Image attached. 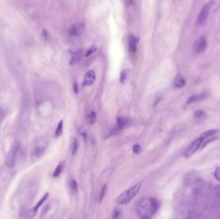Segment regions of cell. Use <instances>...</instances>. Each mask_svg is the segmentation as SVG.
Here are the masks:
<instances>
[{"label":"cell","mask_w":220,"mask_h":219,"mask_svg":"<svg viewBox=\"0 0 220 219\" xmlns=\"http://www.w3.org/2000/svg\"><path fill=\"white\" fill-rule=\"evenodd\" d=\"M160 203L156 199L151 197L142 198L137 206V212L142 218H150L159 209Z\"/></svg>","instance_id":"6da1fadb"},{"label":"cell","mask_w":220,"mask_h":219,"mask_svg":"<svg viewBox=\"0 0 220 219\" xmlns=\"http://www.w3.org/2000/svg\"><path fill=\"white\" fill-rule=\"evenodd\" d=\"M36 190L37 186L35 182L26 181L23 183L21 188H19L18 192L15 195V199H14L17 205L20 206V208H24L29 204L36 194Z\"/></svg>","instance_id":"7a4b0ae2"},{"label":"cell","mask_w":220,"mask_h":219,"mask_svg":"<svg viewBox=\"0 0 220 219\" xmlns=\"http://www.w3.org/2000/svg\"><path fill=\"white\" fill-rule=\"evenodd\" d=\"M48 147V142L45 138H39L35 141L34 146L31 152V158L34 161L40 159L45 153Z\"/></svg>","instance_id":"3957f363"},{"label":"cell","mask_w":220,"mask_h":219,"mask_svg":"<svg viewBox=\"0 0 220 219\" xmlns=\"http://www.w3.org/2000/svg\"><path fill=\"white\" fill-rule=\"evenodd\" d=\"M142 186V182H139L128 190L119 195L117 199V202L120 204H126L129 203L132 199L136 196Z\"/></svg>","instance_id":"277c9868"},{"label":"cell","mask_w":220,"mask_h":219,"mask_svg":"<svg viewBox=\"0 0 220 219\" xmlns=\"http://www.w3.org/2000/svg\"><path fill=\"white\" fill-rule=\"evenodd\" d=\"M21 151V144L18 141L15 140L12 145L7 155L6 165L9 168H14L15 165L19 152Z\"/></svg>","instance_id":"5b68a950"},{"label":"cell","mask_w":220,"mask_h":219,"mask_svg":"<svg viewBox=\"0 0 220 219\" xmlns=\"http://www.w3.org/2000/svg\"><path fill=\"white\" fill-rule=\"evenodd\" d=\"M30 103L29 100L25 99L23 101L21 108L19 116V125L21 128H25L28 126L29 115H30Z\"/></svg>","instance_id":"8992f818"},{"label":"cell","mask_w":220,"mask_h":219,"mask_svg":"<svg viewBox=\"0 0 220 219\" xmlns=\"http://www.w3.org/2000/svg\"><path fill=\"white\" fill-rule=\"evenodd\" d=\"M49 197V193H46L44 195V196L42 197L41 200H39L36 205L35 206L34 208L29 209V210H22L20 213H19V217L23 218H32L35 217L36 215L38 210L39 209L40 207L42 205V204L46 201V199H48Z\"/></svg>","instance_id":"52a82bcc"},{"label":"cell","mask_w":220,"mask_h":219,"mask_svg":"<svg viewBox=\"0 0 220 219\" xmlns=\"http://www.w3.org/2000/svg\"><path fill=\"white\" fill-rule=\"evenodd\" d=\"M204 142V139L202 138L199 137L198 138L195 139L194 142L192 143L191 146L188 148L187 151L185 152L184 156L186 158H189L191 157V156L194 154L195 152H196L198 150L201 148V147L202 145V143Z\"/></svg>","instance_id":"ba28073f"},{"label":"cell","mask_w":220,"mask_h":219,"mask_svg":"<svg viewBox=\"0 0 220 219\" xmlns=\"http://www.w3.org/2000/svg\"><path fill=\"white\" fill-rule=\"evenodd\" d=\"M210 11V4H207L205 5L200 11V12L198 15V18L196 20V25L198 26L203 25L206 22L207 18H208Z\"/></svg>","instance_id":"9c48e42d"},{"label":"cell","mask_w":220,"mask_h":219,"mask_svg":"<svg viewBox=\"0 0 220 219\" xmlns=\"http://www.w3.org/2000/svg\"><path fill=\"white\" fill-rule=\"evenodd\" d=\"M207 46V42L206 39L202 37L194 42L193 45V51L195 53H201L206 49Z\"/></svg>","instance_id":"30bf717a"},{"label":"cell","mask_w":220,"mask_h":219,"mask_svg":"<svg viewBox=\"0 0 220 219\" xmlns=\"http://www.w3.org/2000/svg\"><path fill=\"white\" fill-rule=\"evenodd\" d=\"M84 28V23H77L71 26L70 29H69V33L75 36H79V35L83 32Z\"/></svg>","instance_id":"8fae6325"},{"label":"cell","mask_w":220,"mask_h":219,"mask_svg":"<svg viewBox=\"0 0 220 219\" xmlns=\"http://www.w3.org/2000/svg\"><path fill=\"white\" fill-rule=\"evenodd\" d=\"M138 39L134 36H130L128 39V45L129 50L130 52L135 53L137 51V44H138Z\"/></svg>","instance_id":"7c38bea8"},{"label":"cell","mask_w":220,"mask_h":219,"mask_svg":"<svg viewBox=\"0 0 220 219\" xmlns=\"http://www.w3.org/2000/svg\"><path fill=\"white\" fill-rule=\"evenodd\" d=\"M95 80V73L92 71V70H90V71L88 72L85 75L84 78V85H91L93 84V83L94 82Z\"/></svg>","instance_id":"4fadbf2b"},{"label":"cell","mask_w":220,"mask_h":219,"mask_svg":"<svg viewBox=\"0 0 220 219\" xmlns=\"http://www.w3.org/2000/svg\"><path fill=\"white\" fill-rule=\"evenodd\" d=\"M130 123V120L127 118H122V117H118L117 118V127L120 130L127 127Z\"/></svg>","instance_id":"5bb4252c"},{"label":"cell","mask_w":220,"mask_h":219,"mask_svg":"<svg viewBox=\"0 0 220 219\" xmlns=\"http://www.w3.org/2000/svg\"><path fill=\"white\" fill-rule=\"evenodd\" d=\"M83 51L82 50H77V52L73 53V56L71 58L70 63L69 64H70L71 65L77 64V62H79L81 60V58H82L83 57Z\"/></svg>","instance_id":"9a60e30c"},{"label":"cell","mask_w":220,"mask_h":219,"mask_svg":"<svg viewBox=\"0 0 220 219\" xmlns=\"http://www.w3.org/2000/svg\"><path fill=\"white\" fill-rule=\"evenodd\" d=\"M186 84V80L181 75L177 76L174 82V85L176 88H181L185 86Z\"/></svg>","instance_id":"2e32d148"},{"label":"cell","mask_w":220,"mask_h":219,"mask_svg":"<svg viewBox=\"0 0 220 219\" xmlns=\"http://www.w3.org/2000/svg\"><path fill=\"white\" fill-rule=\"evenodd\" d=\"M205 94H202V95H192L191 97L189 98V99L187 100V104H192L193 102H195V101H197L198 100H203L205 98Z\"/></svg>","instance_id":"e0dca14e"},{"label":"cell","mask_w":220,"mask_h":219,"mask_svg":"<svg viewBox=\"0 0 220 219\" xmlns=\"http://www.w3.org/2000/svg\"><path fill=\"white\" fill-rule=\"evenodd\" d=\"M217 132H218V130L207 131L206 132H204L203 134H202L200 136V138H203L205 140V139H207L208 138H209V137L214 135L216 133H217Z\"/></svg>","instance_id":"ac0fdd59"},{"label":"cell","mask_w":220,"mask_h":219,"mask_svg":"<svg viewBox=\"0 0 220 219\" xmlns=\"http://www.w3.org/2000/svg\"><path fill=\"white\" fill-rule=\"evenodd\" d=\"M63 121L61 120L60 122H59V123H58L57 127L56 128V134H55L56 137L58 138V137H59V136H61L62 133H63Z\"/></svg>","instance_id":"d6986e66"},{"label":"cell","mask_w":220,"mask_h":219,"mask_svg":"<svg viewBox=\"0 0 220 219\" xmlns=\"http://www.w3.org/2000/svg\"><path fill=\"white\" fill-rule=\"evenodd\" d=\"M69 188H70L71 191L74 193H77V191H78V186H77V183L74 179H72L71 181H69Z\"/></svg>","instance_id":"ffe728a7"},{"label":"cell","mask_w":220,"mask_h":219,"mask_svg":"<svg viewBox=\"0 0 220 219\" xmlns=\"http://www.w3.org/2000/svg\"><path fill=\"white\" fill-rule=\"evenodd\" d=\"M194 117L198 120H203L204 118H205L206 113L203 111L198 110L194 112Z\"/></svg>","instance_id":"44dd1931"},{"label":"cell","mask_w":220,"mask_h":219,"mask_svg":"<svg viewBox=\"0 0 220 219\" xmlns=\"http://www.w3.org/2000/svg\"><path fill=\"white\" fill-rule=\"evenodd\" d=\"M63 165L62 163H61V164H59V165L56 167V169L55 171H54L53 175V177H59V176L60 175V174H61L62 171H63Z\"/></svg>","instance_id":"7402d4cb"},{"label":"cell","mask_w":220,"mask_h":219,"mask_svg":"<svg viewBox=\"0 0 220 219\" xmlns=\"http://www.w3.org/2000/svg\"><path fill=\"white\" fill-rule=\"evenodd\" d=\"M88 122L90 124H93L95 122L96 117V114L95 112L94 111H91L90 115L88 116Z\"/></svg>","instance_id":"603a6c76"},{"label":"cell","mask_w":220,"mask_h":219,"mask_svg":"<svg viewBox=\"0 0 220 219\" xmlns=\"http://www.w3.org/2000/svg\"><path fill=\"white\" fill-rule=\"evenodd\" d=\"M96 50V47L94 45L91 46L90 48V49H88L86 52V53H85V57H88L89 56H90L91 55L94 53Z\"/></svg>","instance_id":"cb8c5ba5"},{"label":"cell","mask_w":220,"mask_h":219,"mask_svg":"<svg viewBox=\"0 0 220 219\" xmlns=\"http://www.w3.org/2000/svg\"><path fill=\"white\" fill-rule=\"evenodd\" d=\"M106 191H107V185H105L103 186L102 190L101 191V193H100V202H102L104 197H105Z\"/></svg>","instance_id":"d4e9b609"},{"label":"cell","mask_w":220,"mask_h":219,"mask_svg":"<svg viewBox=\"0 0 220 219\" xmlns=\"http://www.w3.org/2000/svg\"><path fill=\"white\" fill-rule=\"evenodd\" d=\"M133 151L134 152V154H140L142 151L141 147L140 145H134L133 147Z\"/></svg>","instance_id":"484cf974"},{"label":"cell","mask_w":220,"mask_h":219,"mask_svg":"<svg viewBox=\"0 0 220 219\" xmlns=\"http://www.w3.org/2000/svg\"><path fill=\"white\" fill-rule=\"evenodd\" d=\"M214 177L216 180L220 182V167H218L214 172Z\"/></svg>","instance_id":"4316f807"},{"label":"cell","mask_w":220,"mask_h":219,"mask_svg":"<svg viewBox=\"0 0 220 219\" xmlns=\"http://www.w3.org/2000/svg\"><path fill=\"white\" fill-rule=\"evenodd\" d=\"M126 80V73L124 71L122 72L121 74V78H120V81L121 83H124Z\"/></svg>","instance_id":"83f0119b"},{"label":"cell","mask_w":220,"mask_h":219,"mask_svg":"<svg viewBox=\"0 0 220 219\" xmlns=\"http://www.w3.org/2000/svg\"><path fill=\"white\" fill-rule=\"evenodd\" d=\"M77 147H78V143H77V141L75 139L74 140V142H73V148H72V154H75L76 153L77 150Z\"/></svg>","instance_id":"f1b7e54d"},{"label":"cell","mask_w":220,"mask_h":219,"mask_svg":"<svg viewBox=\"0 0 220 219\" xmlns=\"http://www.w3.org/2000/svg\"><path fill=\"white\" fill-rule=\"evenodd\" d=\"M73 91H74V92L77 94L79 93V88H78V85H77V84L76 82H75L74 85H73Z\"/></svg>","instance_id":"f546056e"},{"label":"cell","mask_w":220,"mask_h":219,"mask_svg":"<svg viewBox=\"0 0 220 219\" xmlns=\"http://www.w3.org/2000/svg\"><path fill=\"white\" fill-rule=\"evenodd\" d=\"M120 213H120V212H119V211L118 210H115V213H114V216H113V218H118L119 216H120Z\"/></svg>","instance_id":"4dcf8cb0"},{"label":"cell","mask_w":220,"mask_h":219,"mask_svg":"<svg viewBox=\"0 0 220 219\" xmlns=\"http://www.w3.org/2000/svg\"><path fill=\"white\" fill-rule=\"evenodd\" d=\"M4 117V111L1 108H0V121H1Z\"/></svg>","instance_id":"1f68e13d"},{"label":"cell","mask_w":220,"mask_h":219,"mask_svg":"<svg viewBox=\"0 0 220 219\" xmlns=\"http://www.w3.org/2000/svg\"><path fill=\"white\" fill-rule=\"evenodd\" d=\"M125 1H126V5H129V4H130V3H131V0H125Z\"/></svg>","instance_id":"d6a6232c"}]
</instances>
